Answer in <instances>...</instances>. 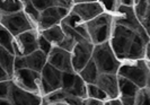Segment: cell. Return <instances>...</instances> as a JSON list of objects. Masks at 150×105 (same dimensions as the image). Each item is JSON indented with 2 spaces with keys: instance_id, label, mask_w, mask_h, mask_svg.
Wrapping results in <instances>:
<instances>
[{
  "instance_id": "1",
  "label": "cell",
  "mask_w": 150,
  "mask_h": 105,
  "mask_svg": "<svg viewBox=\"0 0 150 105\" xmlns=\"http://www.w3.org/2000/svg\"><path fill=\"white\" fill-rule=\"evenodd\" d=\"M91 59L95 62L99 74H116L121 66L120 60L114 54L111 44L107 41L94 46Z\"/></svg>"
},
{
  "instance_id": "2",
  "label": "cell",
  "mask_w": 150,
  "mask_h": 105,
  "mask_svg": "<svg viewBox=\"0 0 150 105\" xmlns=\"http://www.w3.org/2000/svg\"><path fill=\"white\" fill-rule=\"evenodd\" d=\"M112 16L104 13L86 22L85 25L89 34L90 42L94 45H96L107 41L112 33Z\"/></svg>"
},
{
  "instance_id": "3",
  "label": "cell",
  "mask_w": 150,
  "mask_h": 105,
  "mask_svg": "<svg viewBox=\"0 0 150 105\" xmlns=\"http://www.w3.org/2000/svg\"><path fill=\"white\" fill-rule=\"evenodd\" d=\"M119 76L125 77L132 83H134L139 88L149 85V65L148 60H139L134 65L125 63L119 67Z\"/></svg>"
},
{
  "instance_id": "4",
  "label": "cell",
  "mask_w": 150,
  "mask_h": 105,
  "mask_svg": "<svg viewBox=\"0 0 150 105\" xmlns=\"http://www.w3.org/2000/svg\"><path fill=\"white\" fill-rule=\"evenodd\" d=\"M135 33V31L130 30L123 25L115 24L111 40V48L119 60L127 59V53Z\"/></svg>"
},
{
  "instance_id": "5",
  "label": "cell",
  "mask_w": 150,
  "mask_h": 105,
  "mask_svg": "<svg viewBox=\"0 0 150 105\" xmlns=\"http://www.w3.org/2000/svg\"><path fill=\"white\" fill-rule=\"evenodd\" d=\"M0 23L14 36H17L18 34H21L23 32L33 28V24L30 22V19L23 10L1 16Z\"/></svg>"
},
{
  "instance_id": "6",
  "label": "cell",
  "mask_w": 150,
  "mask_h": 105,
  "mask_svg": "<svg viewBox=\"0 0 150 105\" xmlns=\"http://www.w3.org/2000/svg\"><path fill=\"white\" fill-rule=\"evenodd\" d=\"M13 78H14L13 82L17 86L22 87L23 89L40 94L41 72H38V71L28 69V68H21V69H15L14 70Z\"/></svg>"
},
{
  "instance_id": "7",
  "label": "cell",
  "mask_w": 150,
  "mask_h": 105,
  "mask_svg": "<svg viewBox=\"0 0 150 105\" xmlns=\"http://www.w3.org/2000/svg\"><path fill=\"white\" fill-rule=\"evenodd\" d=\"M61 77H62V71L53 67L49 62H46L43 69L41 70L40 93L46 95L53 90L61 88Z\"/></svg>"
},
{
  "instance_id": "8",
  "label": "cell",
  "mask_w": 150,
  "mask_h": 105,
  "mask_svg": "<svg viewBox=\"0 0 150 105\" xmlns=\"http://www.w3.org/2000/svg\"><path fill=\"white\" fill-rule=\"evenodd\" d=\"M94 49V44L90 41H80L77 42L72 49L71 54V65L75 72H79L83 69L87 62L91 59V52Z\"/></svg>"
},
{
  "instance_id": "9",
  "label": "cell",
  "mask_w": 150,
  "mask_h": 105,
  "mask_svg": "<svg viewBox=\"0 0 150 105\" xmlns=\"http://www.w3.org/2000/svg\"><path fill=\"white\" fill-rule=\"evenodd\" d=\"M38 49V34L33 28L18 34L16 40H14L15 55H26Z\"/></svg>"
},
{
  "instance_id": "10",
  "label": "cell",
  "mask_w": 150,
  "mask_h": 105,
  "mask_svg": "<svg viewBox=\"0 0 150 105\" xmlns=\"http://www.w3.org/2000/svg\"><path fill=\"white\" fill-rule=\"evenodd\" d=\"M9 101L11 104L15 105H38L42 104V97L40 94L32 93L26 89H23L22 87L17 86L13 80L10 83L9 89Z\"/></svg>"
},
{
  "instance_id": "11",
  "label": "cell",
  "mask_w": 150,
  "mask_h": 105,
  "mask_svg": "<svg viewBox=\"0 0 150 105\" xmlns=\"http://www.w3.org/2000/svg\"><path fill=\"white\" fill-rule=\"evenodd\" d=\"M69 14V8L60 7V6H50L41 11L38 18V26L40 28L45 30L53 25H58L59 23Z\"/></svg>"
},
{
  "instance_id": "12",
  "label": "cell",
  "mask_w": 150,
  "mask_h": 105,
  "mask_svg": "<svg viewBox=\"0 0 150 105\" xmlns=\"http://www.w3.org/2000/svg\"><path fill=\"white\" fill-rule=\"evenodd\" d=\"M47 62L62 72H75L71 65V52L59 46H53L47 54Z\"/></svg>"
},
{
  "instance_id": "13",
  "label": "cell",
  "mask_w": 150,
  "mask_h": 105,
  "mask_svg": "<svg viewBox=\"0 0 150 105\" xmlns=\"http://www.w3.org/2000/svg\"><path fill=\"white\" fill-rule=\"evenodd\" d=\"M117 13H119V16H116L114 19L115 24L123 25V26L128 27L130 30L135 31V32H138L142 27V25L138 21L134 14V10L131 8V6L120 5L117 8Z\"/></svg>"
},
{
  "instance_id": "14",
  "label": "cell",
  "mask_w": 150,
  "mask_h": 105,
  "mask_svg": "<svg viewBox=\"0 0 150 105\" xmlns=\"http://www.w3.org/2000/svg\"><path fill=\"white\" fill-rule=\"evenodd\" d=\"M71 11L79 16L83 22H88L90 19H93L94 17L102 14L104 10H103V6L100 4H98L96 1H88V2L76 4Z\"/></svg>"
},
{
  "instance_id": "15",
  "label": "cell",
  "mask_w": 150,
  "mask_h": 105,
  "mask_svg": "<svg viewBox=\"0 0 150 105\" xmlns=\"http://www.w3.org/2000/svg\"><path fill=\"white\" fill-rule=\"evenodd\" d=\"M95 84L105 92L107 98H116L119 96L117 76L116 74H99Z\"/></svg>"
},
{
  "instance_id": "16",
  "label": "cell",
  "mask_w": 150,
  "mask_h": 105,
  "mask_svg": "<svg viewBox=\"0 0 150 105\" xmlns=\"http://www.w3.org/2000/svg\"><path fill=\"white\" fill-rule=\"evenodd\" d=\"M149 42L144 41L140 34L137 32L134 34V36L132 38V42L130 44V48L127 53V59L130 60H139L142 59L144 57V52H146V46Z\"/></svg>"
},
{
  "instance_id": "17",
  "label": "cell",
  "mask_w": 150,
  "mask_h": 105,
  "mask_svg": "<svg viewBox=\"0 0 150 105\" xmlns=\"http://www.w3.org/2000/svg\"><path fill=\"white\" fill-rule=\"evenodd\" d=\"M24 59H25V68L41 72L44 65L47 62V54H45L43 51L38 49L30 54L24 55Z\"/></svg>"
},
{
  "instance_id": "18",
  "label": "cell",
  "mask_w": 150,
  "mask_h": 105,
  "mask_svg": "<svg viewBox=\"0 0 150 105\" xmlns=\"http://www.w3.org/2000/svg\"><path fill=\"white\" fill-rule=\"evenodd\" d=\"M78 75L83 78V80L87 84H95L96 79H97L99 71H98L97 67L95 65V62L93 61V59H90L87 65L78 72Z\"/></svg>"
},
{
  "instance_id": "19",
  "label": "cell",
  "mask_w": 150,
  "mask_h": 105,
  "mask_svg": "<svg viewBox=\"0 0 150 105\" xmlns=\"http://www.w3.org/2000/svg\"><path fill=\"white\" fill-rule=\"evenodd\" d=\"M117 87H119V94H121V96L134 97L137 92L139 90V87L134 83H132L128 78L122 76L117 77Z\"/></svg>"
},
{
  "instance_id": "20",
  "label": "cell",
  "mask_w": 150,
  "mask_h": 105,
  "mask_svg": "<svg viewBox=\"0 0 150 105\" xmlns=\"http://www.w3.org/2000/svg\"><path fill=\"white\" fill-rule=\"evenodd\" d=\"M14 60H15V55L7 51L6 49H4L2 46H0V65L6 70L8 75L10 76V78H13V74L15 70L14 69Z\"/></svg>"
},
{
  "instance_id": "21",
  "label": "cell",
  "mask_w": 150,
  "mask_h": 105,
  "mask_svg": "<svg viewBox=\"0 0 150 105\" xmlns=\"http://www.w3.org/2000/svg\"><path fill=\"white\" fill-rule=\"evenodd\" d=\"M41 35H43L51 43H55V44H58L61 40L66 36L62 28H61V26H59V25H53L49 28L42 30Z\"/></svg>"
},
{
  "instance_id": "22",
  "label": "cell",
  "mask_w": 150,
  "mask_h": 105,
  "mask_svg": "<svg viewBox=\"0 0 150 105\" xmlns=\"http://www.w3.org/2000/svg\"><path fill=\"white\" fill-rule=\"evenodd\" d=\"M69 95H74V96H77V97L80 98H85L87 97V90H86V83L83 80V78L80 76L76 75L75 82L72 84V86L69 88V89L66 92Z\"/></svg>"
},
{
  "instance_id": "23",
  "label": "cell",
  "mask_w": 150,
  "mask_h": 105,
  "mask_svg": "<svg viewBox=\"0 0 150 105\" xmlns=\"http://www.w3.org/2000/svg\"><path fill=\"white\" fill-rule=\"evenodd\" d=\"M24 4L21 0H0V17L23 10Z\"/></svg>"
},
{
  "instance_id": "24",
  "label": "cell",
  "mask_w": 150,
  "mask_h": 105,
  "mask_svg": "<svg viewBox=\"0 0 150 105\" xmlns=\"http://www.w3.org/2000/svg\"><path fill=\"white\" fill-rule=\"evenodd\" d=\"M67 95L68 94L64 90L59 88L44 95V97L42 98V103L43 104H66L64 99L67 97Z\"/></svg>"
},
{
  "instance_id": "25",
  "label": "cell",
  "mask_w": 150,
  "mask_h": 105,
  "mask_svg": "<svg viewBox=\"0 0 150 105\" xmlns=\"http://www.w3.org/2000/svg\"><path fill=\"white\" fill-rule=\"evenodd\" d=\"M0 46H2L4 49H6L7 51H9L15 55V52H14V35L8 30H6L2 25H0Z\"/></svg>"
},
{
  "instance_id": "26",
  "label": "cell",
  "mask_w": 150,
  "mask_h": 105,
  "mask_svg": "<svg viewBox=\"0 0 150 105\" xmlns=\"http://www.w3.org/2000/svg\"><path fill=\"white\" fill-rule=\"evenodd\" d=\"M134 14L138 21L141 23L147 17H149V1L148 0H139L135 4Z\"/></svg>"
},
{
  "instance_id": "27",
  "label": "cell",
  "mask_w": 150,
  "mask_h": 105,
  "mask_svg": "<svg viewBox=\"0 0 150 105\" xmlns=\"http://www.w3.org/2000/svg\"><path fill=\"white\" fill-rule=\"evenodd\" d=\"M86 90H87V96H89L91 98H97L100 101L108 99L105 92L102 88H99L96 84H87L86 85Z\"/></svg>"
},
{
  "instance_id": "28",
  "label": "cell",
  "mask_w": 150,
  "mask_h": 105,
  "mask_svg": "<svg viewBox=\"0 0 150 105\" xmlns=\"http://www.w3.org/2000/svg\"><path fill=\"white\" fill-rule=\"evenodd\" d=\"M149 86L141 87L137 92L134 96V104L138 105H147L149 104Z\"/></svg>"
},
{
  "instance_id": "29",
  "label": "cell",
  "mask_w": 150,
  "mask_h": 105,
  "mask_svg": "<svg viewBox=\"0 0 150 105\" xmlns=\"http://www.w3.org/2000/svg\"><path fill=\"white\" fill-rule=\"evenodd\" d=\"M24 9H25V14L26 16L28 17L30 19V22H34V23H38V18H40V14H41V11L38 10L36 8L33 6V4L30 2V1H27V2H25L24 4Z\"/></svg>"
},
{
  "instance_id": "30",
  "label": "cell",
  "mask_w": 150,
  "mask_h": 105,
  "mask_svg": "<svg viewBox=\"0 0 150 105\" xmlns=\"http://www.w3.org/2000/svg\"><path fill=\"white\" fill-rule=\"evenodd\" d=\"M76 43H77V42H76V40H74L72 38L64 36V38H62L60 42L57 44V46H59V48L63 49V50H66V51H69V52H71Z\"/></svg>"
},
{
  "instance_id": "31",
  "label": "cell",
  "mask_w": 150,
  "mask_h": 105,
  "mask_svg": "<svg viewBox=\"0 0 150 105\" xmlns=\"http://www.w3.org/2000/svg\"><path fill=\"white\" fill-rule=\"evenodd\" d=\"M38 49L41 51H43L45 54H49L50 51H51V49L53 48L52 43L50 41H47L43 35L38 36Z\"/></svg>"
},
{
  "instance_id": "32",
  "label": "cell",
  "mask_w": 150,
  "mask_h": 105,
  "mask_svg": "<svg viewBox=\"0 0 150 105\" xmlns=\"http://www.w3.org/2000/svg\"><path fill=\"white\" fill-rule=\"evenodd\" d=\"M30 1L40 11L44 10L45 8L50 7V6H53V0H30Z\"/></svg>"
},
{
  "instance_id": "33",
  "label": "cell",
  "mask_w": 150,
  "mask_h": 105,
  "mask_svg": "<svg viewBox=\"0 0 150 105\" xmlns=\"http://www.w3.org/2000/svg\"><path fill=\"white\" fill-rule=\"evenodd\" d=\"M10 83H11V79L0 82V98H8L9 89H10Z\"/></svg>"
},
{
  "instance_id": "34",
  "label": "cell",
  "mask_w": 150,
  "mask_h": 105,
  "mask_svg": "<svg viewBox=\"0 0 150 105\" xmlns=\"http://www.w3.org/2000/svg\"><path fill=\"white\" fill-rule=\"evenodd\" d=\"M72 28H74L83 38L87 40V41H90L89 34H88V31L86 28V25H85V24H80V23H79V24H77L76 26H74Z\"/></svg>"
},
{
  "instance_id": "35",
  "label": "cell",
  "mask_w": 150,
  "mask_h": 105,
  "mask_svg": "<svg viewBox=\"0 0 150 105\" xmlns=\"http://www.w3.org/2000/svg\"><path fill=\"white\" fill-rule=\"evenodd\" d=\"M66 104H74V105H83V98L77 97L74 95H69L68 94L66 99H64Z\"/></svg>"
},
{
  "instance_id": "36",
  "label": "cell",
  "mask_w": 150,
  "mask_h": 105,
  "mask_svg": "<svg viewBox=\"0 0 150 105\" xmlns=\"http://www.w3.org/2000/svg\"><path fill=\"white\" fill-rule=\"evenodd\" d=\"M100 2L107 10L113 11L116 8V0H100Z\"/></svg>"
},
{
  "instance_id": "37",
  "label": "cell",
  "mask_w": 150,
  "mask_h": 105,
  "mask_svg": "<svg viewBox=\"0 0 150 105\" xmlns=\"http://www.w3.org/2000/svg\"><path fill=\"white\" fill-rule=\"evenodd\" d=\"M83 104L86 105H102L103 104V102L100 101V99H97V98H85L83 99Z\"/></svg>"
},
{
  "instance_id": "38",
  "label": "cell",
  "mask_w": 150,
  "mask_h": 105,
  "mask_svg": "<svg viewBox=\"0 0 150 105\" xmlns=\"http://www.w3.org/2000/svg\"><path fill=\"white\" fill-rule=\"evenodd\" d=\"M121 102H122V104L132 105V104H134V97H130V96H121Z\"/></svg>"
},
{
  "instance_id": "39",
  "label": "cell",
  "mask_w": 150,
  "mask_h": 105,
  "mask_svg": "<svg viewBox=\"0 0 150 105\" xmlns=\"http://www.w3.org/2000/svg\"><path fill=\"white\" fill-rule=\"evenodd\" d=\"M8 79H11L10 76L8 75L7 72H6V70L1 67V65H0V82L1 80H8Z\"/></svg>"
},
{
  "instance_id": "40",
  "label": "cell",
  "mask_w": 150,
  "mask_h": 105,
  "mask_svg": "<svg viewBox=\"0 0 150 105\" xmlns=\"http://www.w3.org/2000/svg\"><path fill=\"white\" fill-rule=\"evenodd\" d=\"M106 105H121L122 104V102H121V99L119 98H111V101H108V102H106L105 103Z\"/></svg>"
},
{
  "instance_id": "41",
  "label": "cell",
  "mask_w": 150,
  "mask_h": 105,
  "mask_svg": "<svg viewBox=\"0 0 150 105\" xmlns=\"http://www.w3.org/2000/svg\"><path fill=\"white\" fill-rule=\"evenodd\" d=\"M121 5H124V6H132L133 5V0H120Z\"/></svg>"
},
{
  "instance_id": "42",
  "label": "cell",
  "mask_w": 150,
  "mask_h": 105,
  "mask_svg": "<svg viewBox=\"0 0 150 105\" xmlns=\"http://www.w3.org/2000/svg\"><path fill=\"white\" fill-rule=\"evenodd\" d=\"M0 105H11L9 98H0Z\"/></svg>"
},
{
  "instance_id": "43",
  "label": "cell",
  "mask_w": 150,
  "mask_h": 105,
  "mask_svg": "<svg viewBox=\"0 0 150 105\" xmlns=\"http://www.w3.org/2000/svg\"><path fill=\"white\" fill-rule=\"evenodd\" d=\"M74 1L76 4H79V2H88V1H96V0H72V2Z\"/></svg>"
},
{
  "instance_id": "44",
  "label": "cell",
  "mask_w": 150,
  "mask_h": 105,
  "mask_svg": "<svg viewBox=\"0 0 150 105\" xmlns=\"http://www.w3.org/2000/svg\"><path fill=\"white\" fill-rule=\"evenodd\" d=\"M66 1H67L69 5H71V4H72V0H66Z\"/></svg>"
},
{
  "instance_id": "45",
  "label": "cell",
  "mask_w": 150,
  "mask_h": 105,
  "mask_svg": "<svg viewBox=\"0 0 150 105\" xmlns=\"http://www.w3.org/2000/svg\"><path fill=\"white\" fill-rule=\"evenodd\" d=\"M23 4H25V2H27V1H30V0H21Z\"/></svg>"
},
{
  "instance_id": "46",
  "label": "cell",
  "mask_w": 150,
  "mask_h": 105,
  "mask_svg": "<svg viewBox=\"0 0 150 105\" xmlns=\"http://www.w3.org/2000/svg\"><path fill=\"white\" fill-rule=\"evenodd\" d=\"M138 1H139V0H133V2H135V4H137V2H138Z\"/></svg>"
}]
</instances>
